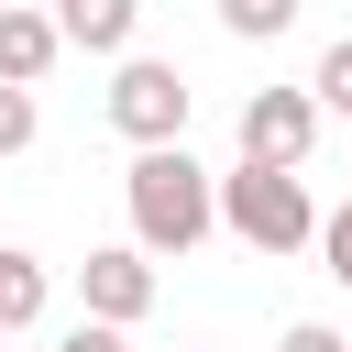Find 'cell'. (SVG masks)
Masks as SVG:
<instances>
[{
  "mask_svg": "<svg viewBox=\"0 0 352 352\" xmlns=\"http://www.w3.org/2000/svg\"><path fill=\"white\" fill-rule=\"evenodd\" d=\"M121 198H132V242H143L154 264H165V253H198V242L220 231V176H209L187 143H165V154H132Z\"/></svg>",
  "mask_w": 352,
  "mask_h": 352,
  "instance_id": "6da1fadb",
  "label": "cell"
},
{
  "mask_svg": "<svg viewBox=\"0 0 352 352\" xmlns=\"http://www.w3.org/2000/svg\"><path fill=\"white\" fill-rule=\"evenodd\" d=\"M220 231L253 242V253H308L330 220L308 209V176H275V165H231L220 176Z\"/></svg>",
  "mask_w": 352,
  "mask_h": 352,
  "instance_id": "7a4b0ae2",
  "label": "cell"
},
{
  "mask_svg": "<svg viewBox=\"0 0 352 352\" xmlns=\"http://www.w3.org/2000/svg\"><path fill=\"white\" fill-rule=\"evenodd\" d=\"M187 77L165 66V55H121V77H110V132L132 143V154H165V143H187Z\"/></svg>",
  "mask_w": 352,
  "mask_h": 352,
  "instance_id": "3957f363",
  "label": "cell"
},
{
  "mask_svg": "<svg viewBox=\"0 0 352 352\" xmlns=\"http://www.w3.org/2000/svg\"><path fill=\"white\" fill-rule=\"evenodd\" d=\"M308 143H319V99H308V88H253V99H242V165L297 176Z\"/></svg>",
  "mask_w": 352,
  "mask_h": 352,
  "instance_id": "277c9868",
  "label": "cell"
},
{
  "mask_svg": "<svg viewBox=\"0 0 352 352\" xmlns=\"http://www.w3.org/2000/svg\"><path fill=\"white\" fill-rule=\"evenodd\" d=\"M143 308H154V253H143V242H110V253H88V264H77V319L132 330Z\"/></svg>",
  "mask_w": 352,
  "mask_h": 352,
  "instance_id": "5b68a950",
  "label": "cell"
},
{
  "mask_svg": "<svg viewBox=\"0 0 352 352\" xmlns=\"http://www.w3.org/2000/svg\"><path fill=\"white\" fill-rule=\"evenodd\" d=\"M55 55H66L55 11H0V88H44V77H55Z\"/></svg>",
  "mask_w": 352,
  "mask_h": 352,
  "instance_id": "8992f818",
  "label": "cell"
},
{
  "mask_svg": "<svg viewBox=\"0 0 352 352\" xmlns=\"http://www.w3.org/2000/svg\"><path fill=\"white\" fill-rule=\"evenodd\" d=\"M55 33H66V55H132L143 0H55Z\"/></svg>",
  "mask_w": 352,
  "mask_h": 352,
  "instance_id": "52a82bcc",
  "label": "cell"
},
{
  "mask_svg": "<svg viewBox=\"0 0 352 352\" xmlns=\"http://www.w3.org/2000/svg\"><path fill=\"white\" fill-rule=\"evenodd\" d=\"M44 297H55V275H44V253H22V242H0V330H33V319H44Z\"/></svg>",
  "mask_w": 352,
  "mask_h": 352,
  "instance_id": "ba28073f",
  "label": "cell"
},
{
  "mask_svg": "<svg viewBox=\"0 0 352 352\" xmlns=\"http://www.w3.org/2000/svg\"><path fill=\"white\" fill-rule=\"evenodd\" d=\"M297 22V0H220V33H242V44H275Z\"/></svg>",
  "mask_w": 352,
  "mask_h": 352,
  "instance_id": "9c48e42d",
  "label": "cell"
},
{
  "mask_svg": "<svg viewBox=\"0 0 352 352\" xmlns=\"http://www.w3.org/2000/svg\"><path fill=\"white\" fill-rule=\"evenodd\" d=\"M308 99H319V110H341V121H352V33H341V44H330V55H319V77H308Z\"/></svg>",
  "mask_w": 352,
  "mask_h": 352,
  "instance_id": "30bf717a",
  "label": "cell"
},
{
  "mask_svg": "<svg viewBox=\"0 0 352 352\" xmlns=\"http://www.w3.org/2000/svg\"><path fill=\"white\" fill-rule=\"evenodd\" d=\"M319 275L352 297V209H330V231H319Z\"/></svg>",
  "mask_w": 352,
  "mask_h": 352,
  "instance_id": "8fae6325",
  "label": "cell"
},
{
  "mask_svg": "<svg viewBox=\"0 0 352 352\" xmlns=\"http://www.w3.org/2000/svg\"><path fill=\"white\" fill-rule=\"evenodd\" d=\"M33 143V88H0V165Z\"/></svg>",
  "mask_w": 352,
  "mask_h": 352,
  "instance_id": "7c38bea8",
  "label": "cell"
},
{
  "mask_svg": "<svg viewBox=\"0 0 352 352\" xmlns=\"http://www.w3.org/2000/svg\"><path fill=\"white\" fill-rule=\"evenodd\" d=\"M275 352H352V341H341L330 319H286V341H275Z\"/></svg>",
  "mask_w": 352,
  "mask_h": 352,
  "instance_id": "4fadbf2b",
  "label": "cell"
},
{
  "mask_svg": "<svg viewBox=\"0 0 352 352\" xmlns=\"http://www.w3.org/2000/svg\"><path fill=\"white\" fill-rule=\"evenodd\" d=\"M55 352H132V341H121V330H110V319H77V330H66V341H55Z\"/></svg>",
  "mask_w": 352,
  "mask_h": 352,
  "instance_id": "5bb4252c",
  "label": "cell"
},
{
  "mask_svg": "<svg viewBox=\"0 0 352 352\" xmlns=\"http://www.w3.org/2000/svg\"><path fill=\"white\" fill-rule=\"evenodd\" d=\"M0 11H55V0H0Z\"/></svg>",
  "mask_w": 352,
  "mask_h": 352,
  "instance_id": "9a60e30c",
  "label": "cell"
}]
</instances>
